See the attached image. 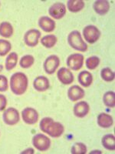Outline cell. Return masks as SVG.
<instances>
[{
  "label": "cell",
  "mask_w": 115,
  "mask_h": 154,
  "mask_svg": "<svg viewBox=\"0 0 115 154\" xmlns=\"http://www.w3.org/2000/svg\"><path fill=\"white\" fill-rule=\"evenodd\" d=\"M85 92L81 87L78 85L71 86L68 90V97L71 101L76 102L84 98Z\"/></svg>",
  "instance_id": "obj_12"
},
{
  "label": "cell",
  "mask_w": 115,
  "mask_h": 154,
  "mask_svg": "<svg viewBox=\"0 0 115 154\" xmlns=\"http://www.w3.org/2000/svg\"><path fill=\"white\" fill-rule=\"evenodd\" d=\"M35 63V58L31 55H25L20 59L19 65L22 69H28Z\"/></svg>",
  "instance_id": "obj_26"
},
{
  "label": "cell",
  "mask_w": 115,
  "mask_h": 154,
  "mask_svg": "<svg viewBox=\"0 0 115 154\" xmlns=\"http://www.w3.org/2000/svg\"><path fill=\"white\" fill-rule=\"evenodd\" d=\"M60 65V59L56 55H51L46 58L43 64L45 72L49 75H52L55 72L58 67Z\"/></svg>",
  "instance_id": "obj_6"
},
{
  "label": "cell",
  "mask_w": 115,
  "mask_h": 154,
  "mask_svg": "<svg viewBox=\"0 0 115 154\" xmlns=\"http://www.w3.org/2000/svg\"><path fill=\"white\" fill-rule=\"evenodd\" d=\"M32 145L35 149L41 152H46L50 148L51 140L46 135L38 133L32 138Z\"/></svg>",
  "instance_id": "obj_3"
},
{
  "label": "cell",
  "mask_w": 115,
  "mask_h": 154,
  "mask_svg": "<svg viewBox=\"0 0 115 154\" xmlns=\"http://www.w3.org/2000/svg\"><path fill=\"white\" fill-rule=\"evenodd\" d=\"M100 62H101V60L98 56H90L86 60V67L90 70L95 69L99 66Z\"/></svg>",
  "instance_id": "obj_28"
},
{
  "label": "cell",
  "mask_w": 115,
  "mask_h": 154,
  "mask_svg": "<svg viewBox=\"0 0 115 154\" xmlns=\"http://www.w3.org/2000/svg\"><path fill=\"white\" fill-rule=\"evenodd\" d=\"M64 131H65V128L61 123L53 121L49 126L46 133L53 138H58L64 133Z\"/></svg>",
  "instance_id": "obj_13"
},
{
  "label": "cell",
  "mask_w": 115,
  "mask_h": 154,
  "mask_svg": "<svg viewBox=\"0 0 115 154\" xmlns=\"http://www.w3.org/2000/svg\"><path fill=\"white\" fill-rule=\"evenodd\" d=\"M38 113L36 109L32 107H26L22 112V117L24 123L28 125H34L38 120Z\"/></svg>",
  "instance_id": "obj_9"
},
{
  "label": "cell",
  "mask_w": 115,
  "mask_h": 154,
  "mask_svg": "<svg viewBox=\"0 0 115 154\" xmlns=\"http://www.w3.org/2000/svg\"><path fill=\"white\" fill-rule=\"evenodd\" d=\"M12 44L5 39H0V56H5L10 52Z\"/></svg>",
  "instance_id": "obj_29"
},
{
  "label": "cell",
  "mask_w": 115,
  "mask_h": 154,
  "mask_svg": "<svg viewBox=\"0 0 115 154\" xmlns=\"http://www.w3.org/2000/svg\"><path fill=\"white\" fill-rule=\"evenodd\" d=\"M84 64V56L80 53L70 55L67 59V65L71 69L78 71L82 68Z\"/></svg>",
  "instance_id": "obj_8"
},
{
  "label": "cell",
  "mask_w": 115,
  "mask_h": 154,
  "mask_svg": "<svg viewBox=\"0 0 115 154\" xmlns=\"http://www.w3.org/2000/svg\"><path fill=\"white\" fill-rule=\"evenodd\" d=\"M78 82L80 84L84 87H89L92 84L93 82V75L88 71H82L78 74Z\"/></svg>",
  "instance_id": "obj_19"
},
{
  "label": "cell",
  "mask_w": 115,
  "mask_h": 154,
  "mask_svg": "<svg viewBox=\"0 0 115 154\" xmlns=\"http://www.w3.org/2000/svg\"><path fill=\"white\" fill-rule=\"evenodd\" d=\"M7 105V99L4 95L0 94V111L4 110Z\"/></svg>",
  "instance_id": "obj_33"
},
{
  "label": "cell",
  "mask_w": 115,
  "mask_h": 154,
  "mask_svg": "<svg viewBox=\"0 0 115 154\" xmlns=\"http://www.w3.org/2000/svg\"><path fill=\"white\" fill-rule=\"evenodd\" d=\"M2 119L5 124L8 126H14L16 125L20 120L19 111L16 108L10 107L5 109L2 115Z\"/></svg>",
  "instance_id": "obj_4"
},
{
  "label": "cell",
  "mask_w": 115,
  "mask_h": 154,
  "mask_svg": "<svg viewBox=\"0 0 115 154\" xmlns=\"http://www.w3.org/2000/svg\"><path fill=\"white\" fill-rule=\"evenodd\" d=\"M13 26L9 22H2L0 24V35L5 38H10L13 35Z\"/></svg>",
  "instance_id": "obj_22"
},
{
  "label": "cell",
  "mask_w": 115,
  "mask_h": 154,
  "mask_svg": "<svg viewBox=\"0 0 115 154\" xmlns=\"http://www.w3.org/2000/svg\"><path fill=\"white\" fill-rule=\"evenodd\" d=\"M28 79L27 75L21 72H16L10 78L11 90L16 96H22L27 90Z\"/></svg>",
  "instance_id": "obj_1"
},
{
  "label": "cell",
  "mask_w": 115,
  "mask_h": 154,
  "mask_svg": "<svg viewBox=\"0 0 115 154\" xmlns=\"http://www.w3.org/2000/svg\"><path fill=\"white\" fill-rule=\"evenodd\" d=\"M87 146L83 143H76L72 147L71 152L72 154H85L87 152Z\"/></svg>",
  "instance_id": "obj_30"
},
{
  "label": "cell",
  "mask_w": 115,
  "mask_h": 154,
  "mask_svg": "<svg viewBox=\"0 0 115 154\" xmlns=\"http://www.w3.org/2000/svg\"><path fill=\"white\" fill-rule=\"evenodd\" d=\"M68 42L72 49L79 52H86L87 49V45L83 40L80 32L78 30L70 32L68 36Z\"/></svg>",
  "instance_id": "obj_2"
},
{
  "label": "cell",
  "mask_w": 115,
  "mask_h": 154,
  "mask_svg": "<svg viewBox=\"0 0 115 154\" xmlns=\"http://www.w3.org/2000/svg\"><path fill=\"white\" fill-rule=\"evenodd\" d=\"M94 11L100 16H105L109 12L110 3L107 0H97L93 5Z\"/></svg>",
  "instance_id": "obj_17"
},
{
  "label": "cell",
  "mask_w": 115,
  "mask_h": 154,
  "mask_svg": "<svg viewBox=\"0 0 115 154\" xmlns=\"http://www.w3.org/2000/svg\"><path fill=\"white\" fill-rule=\"evenodd\" d=\"M57 77L58 80L64 85H69L72 84L74 82V75L70 71V69L62 67L59 69V70L57 72Z\"/></svg>",
  "instance_id": "obj_11"
},
{
  "label": "cell",
  "mask_w": 115,
  "mask_h": 154,
  "mask_svg": "<svg viewBox=\"0 0 115 154\" xmlns=\"http://www.w3.org/2000/svg\"><path fill=\"white\" fill-rule=\"evenodd\" d=\"M2 69H3V66H2V65L0 64V72H2Z\"/></svg>",
  "instance_id": "obj_35"
},
{
  "label": "cell",
  "mask_w": 115,
  "mask_h": 154,
  "mask_svg": "<svg viewBox=\"0 0 115 154\" xmlns=\"http://www.w3.org/2000/svg\"><path fill=\"white\" fill-rule=\"evenodd\" d=\"M38 26L46 32H52L56 26L55 22L48 16H42L38 19Z\"/></svg>",
  "instance_id": "obj_14"
},
{
  "label": "cell",
  "mask_w": 115,
  "mask_h": 154,
  "mask_svg": "<svg viewBox=\"0 0 115 154\" xmlns=\"http://www.w3.org/2000/svg\"><path fill=\"white\" fill-rule=\"evenodd\" d=\"M22 153H34V149L29 148V149H27L26 150H24L23 152H22Z\"/></svg>",
  "instance_id": "obj_34"
},
{
  "label": "cell",
  "mask_w": 115,
  "mask_h": 154,
  "mask_svg": "<svg viewBox=\"0 0 115 154\" xmlns=\"http://www.w3.org/2000/svg\"><path fill=\"white\" fill-rule=\"evenodd\" d=\"M97 123H98V125L100 127L104 128V129H108V128H110L113 125L114 120L111 115L105 113V112H101L98 115Z\"/></svg>",
  "instance_id": "obj_18"
},
{
  "label": "cell",
  "mask_w": 115,
  "mask_h": 154,
  "mask_svg": "<svg viewBox=\"0 0 115 154\" xmlns=\"http://www.w3.org/2000/svg\"><path fill=\"white\" fill-rule=\"evenodd\" d=\"M33 86L35 90L38 92H45L50 86L49 79L44 75L36 77L33 82Z\"/></svg>",
  "instance_id": "obj_16"
},
{
  "label": "cell",
  "mask_w": 115,
  "mask_h": 154,
  "mask_svg": "<svg viewBox=\"0 0 115 154\" xmlns=\"http://www.w3.org/2000/svg\"><path fill=\"white\" fill-rule=\"evenodd\" d=\"M49 13L53 19H61L66 14V6L62 2H55L50 6Z\"/></svg>",
  "instance_id": "obj_10"
},
{
  "label": "cell",
  "mask_w": 115,
  "mask_h": 154,
  "mask_svg": "<svg viewBox=\"0 0 115 154\" xmlns=\"http://www.w3.org/2000/svg\"><path fill=\"white\" fill-rule=\"evenodd\" d=\"M101 79L105 82H111L114 79V72L110 68L106 67L101 69Z\"/></svg>",
  "instance_id": "obj_27"
},
{
  "label": "cell",
  "mask_w": 115,
  "mask_h": 154,
  "mask_svg": "<svg viewBox=\"0 0 115 154\" xmlns=\"http://www.w3.org/2000/svg\"><path fill=\"white\" fill-rule=\"evenodd\" d=\"M41 37V32L35 29H29L25 33L24 42L29 47H35L38 44Z\"/></svg>",
  "instance_id": "obj_7"
},
{
  "label": "cell",
  "mask_w": 115,
  "mask_h": 154,
  "mask_svg": "<svg viewBox=\"0 0 115 154\" xmlns=\"http://www.w3.org/2000/svg\"><path fill=\"white\" fill-rule=\"evenodd\" d=\"M18 54L15 52L10 53L5 60V69L7 71H11L16 66L18 63Z\"/></svg>",
  "instance_id": "obj_23"
},
{
  "label": "cell",
  "mask_w": 115,
  "mask_h": 154,
  "mask_svg": "<svg viewBox=\"0 0 115 154\" xmlns=\"http://www.w3.org/2000/svg\"><path fill=\"white\" fill-rule=\"evenodd\" d=\"M54 119L50 117H45L41 120L40 123H39V127H40V130H42L43 133H46L48 128L50 126V124L52 123Z\"/></svg>",
  "instance_id": "obj_31"
},
{
  "label": "cell",
  "mask_w": 115,
  "mask_h": 154,
  "mask_svg": "<svg viewBox=\"0 0 115 154\" xmlns=\"http://www.w3.org/2000/svg\"><path fill=\"white\" fill-rule=\"evenodd\" d=\"M58 42V38L55 35H45L41 39V43L43 46L48 49L54 47Z\"/></svg>",
  "instance_id": "obj_24"
},
{
  "label": "cell",
  "mask_w": 115,
  "mask_h": 154,
  "mask_svg": "<svg viewBox=\"0 0 115 154\" xmlns=\"http://www.w3.org/2000/svg\"><path fill=\"white\" fill-rule=\"evenodd\" d=\"M104 104L108 108H114L115 106V93L113 91H108L103 96Z\"/></svg>",
  "instance_id": "obj_25"
},
{
  "label": "cell",
  "mask_w": 115,
  "mask_h": 154,
  "mask_svg": "<svg viewBox=\"0 0 115 154\" xmlns=\"http://www.w3.org/2000/svg\"><path fill=\"white\" fill-rule=\"evenodd\" d=\"M89 110H90L89 104L86 101H81L75 104L74 106L73 112L77 117L84 118L88 114Z\"/></svg>",
  "instance_id": "obj_15"
},
{
  "label": "cell",
  "mask_w": 115,
  "mask_h": 154,
  "mask_svg": "<svg viewBox=\"0 0 115 154\" xmlns=\"http://www.w3.org/2000/svg\"><path fill=\"white\" fill-rule=\"evenodd\" d=\"M84 1L82 0H68L67 2L68 9L72 12H78L81 11L84 8Z\"/></svg>",
  "instance_id": "obj_20"
},
{
  "label": "cell",
  "mask_w": 115,
  "mask_h": 154,
  "mask_svg": "<svg viewBox=\"0 0 115 154\" xmlns=\"http://www.w3.org/2000/svg\"><path fill=\"white\" fill-rule=\"evenodd\" d=\"M9 88L7 78L3 75H0V92H5Z\"/></svg>",
  "instance_id": "obj_32"
},
{
  "label": "cell",
  "mask_w": 115,
  "mask_h": 154,
  "mask_svg": "<svg viewBox=\"0 0 115 154\" xmlns=\"http://www.w3.org/2000/svg\"><path fill=\"white\" fill-rule=\"evenodd\" d=\"M101 143L102 146L108 150L114 151L115 149V137L114 134H107L104 136Z\"/></svg>",
  "instance_id": "obj_21"
},
{
  "label": "cell",
  "mask_w": 115,
  "mask_h": 154,
  "mask_svg": "<svg viewBox=\"0 0 115 154\" xmlns=\"http://www.w3.org/2000/svg\"><path fill=\"white\" fill-rule=\"evenodd\" d=\"M83 35L85 40L88 43L93 44L99 39L101 36V32L97 26L90 25L84 27L83 29Z\"/></svg>",
  "instance_id": "obj_5"
}]
</instances>
